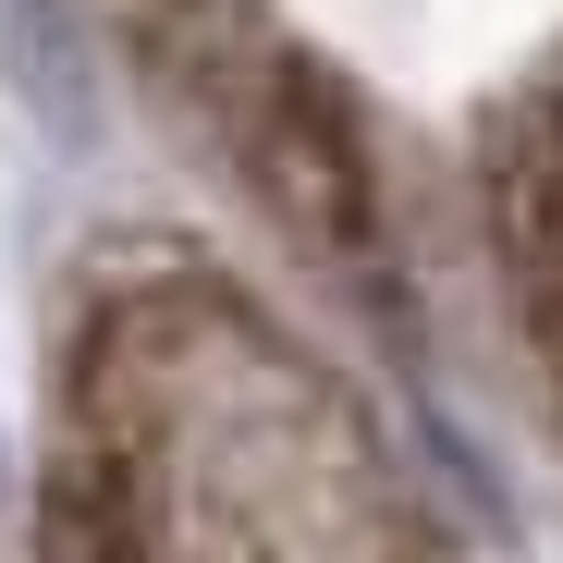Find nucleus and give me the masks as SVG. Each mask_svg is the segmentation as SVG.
<instances>
[{
	"instance_id": "obj_1",
	"label": "nucleus",
	"mask_w": 563,
	"mask_h": 563,
	"mask_svg": "<svg viewBox=\"0 0 563 563\" xmlns=\"http://www.w3.org/2000/svg\"><path fill=\"white\" fill-rule=\"evenodd\" d=\"M49 551L74 563H417V503L331 367L221 282H123L74 343Z\"/></svg>"
},
{
	"instance_id": "obj_2",
	"label": "nucleus",
	"mask_w": 563,
	"mask_h": 563,
	"mask_svg": "<svg viewBox=\"0 0 563 563\" xmlns=\"http://www.w3.org/2000/svg\"><path fill=\"white\" fill-rule=\"evenodd\" d=\"M123 37H135L147 86L221 147V172L282 233H307L319 257H367L355 123L331 99V74L282 37L257 0H123Z\"/></svg>"
},
{
	"instance_id": "obj_3",
	"label": "nucleus",
	"mask_w": 563,
	"mask_h": 563,
	"mask_svg": "<svg viewBox=\"0 0 563 563\" xmlns=\"http://www.w3.org/2000/svg\"><path fill=\"white\" fill-rule=\"evenodd\" d=\"M490 233H503V282H515L527 355H539V380L563 405V62L490 135Z\"/></svg>"
},
{
	"instance_id": "obj_4",
	"label": "nucleus",
	"mask_w": 563,
	"mask_h": 563,
	"mask_svg": "<svg viewBox=\"0 0 563 563\" xmlns=\"http://www.w3.org/2000/svg\"><path fill=\"white\" fill-rule=\"evenodd\" d=\"M49 563H74V551H49Z\"/></svg>"
}]
</instances>
